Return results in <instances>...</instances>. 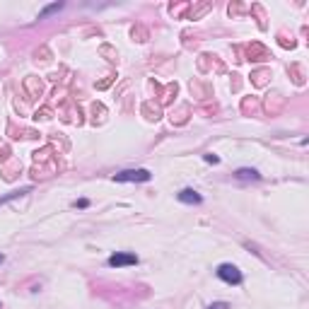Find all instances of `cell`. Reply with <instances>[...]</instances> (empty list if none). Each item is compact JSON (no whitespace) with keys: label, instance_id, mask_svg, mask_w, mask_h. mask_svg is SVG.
I'll return each instance as SVG.
<instances>
[{"label":"cell","instance_id":"10","mask_svg":"<svg viewBox=\"0 0 309 309\" xmlns=\"http://www.w3.org/2000/svg\"><path fill=\"white\" fill-rule=\"evenodd\" d=\"M205 162H213V164H218V157H215V155H205Z\"/></svg>","mask_w":309,"mask_h":309},{"label":"cell","instance_id":"2","mask_svg":"<svg viewBox=\"0 0 309 309\" xmlns=\"http://www.w3.org/2000/svg\"><path fill=\"white\" fill-rule=\"evenodd\" d=\"M152 179V174L148 169H123L119 174H114V181H150Z\"/></svg>","mask_w":309,"mask_h":309},{"label":"cell","instance_id":"6","mask_svg":"<svg viewBox=\"0 0 309 309\" xmlns=\"http://www.w3.org/2000/svg\"><path fill=\"white\" fill-rule=\"evenodd\" d=\"M29 186H24V189H17V191H10L8 196H0V205L3 203H8V200H12V198H20V196H24V193H29Z\"/></svg>","mask_w":309,"mask_h":309},{"label":"cell","instance_id":"1","mask_svg":"<svg viewBox=\"0 0 309 309\" xmlns=\"http://www.w3.org/2000/svg\"><path fill=\"white\" fill-rule=\"evenodd\" d=\"M218 278L222 280V283H227V285H239L242 280V270L237 268V266H232V263H220L218 266Z\"/></svg>","mask_w":309,"mask_h":309},{"label":"cell","instance_id":"4","mask_svg":"<svg viewBox=\"0 0 309 309\" xmlns=\"http://www.w3.org/2000/svg\"><path fill=\"white\" fill-rule=\"evenodd\" d=\"M177 198H179L181 203H186V205H200V203H203V196H200L198 191H193V189L179 191V196H177Z\"/></svg>","mask_w":309,"mask_h":309},{"label":"cell","instance_id":"7","mask_svg":"<svg viewBox=\"0 0 309 309\" xmlns=\"http://www.w3.org/2000/svg\"><path fill=\"white\" fill-rule=\"evenodd\" d=\"M60 8H63L60 3H56V5H49V8H44V10H41V15H39V17H46V15H51V12L60 10Z\"/></svg>","mask_w":309,"mask_h":309},{"label":"cell","instance_id":"9","mask_svg":"<svg viewBox=\"0 0 309 309\" xmlns=\"http://www.w3.org/2000/svg\"><path fill=\"white\" fill-rule=\"evenodd\" d=\"M75 205H78V208H87V205H90V200L80 198V200H78V203H75Z\"/></svg>","mask_w":309,"mask_h":309},{"label":"cell","instance_id":"8","mask_svg":"<svg viewBox=\"0 0 309 309\" xmlns=\"http://www.w3.org/2000/svg\"><path fill=\"white\" fill-rule=\"evenodd\" d=\"M208 309H229L227 302H213V304H208Z\"/></svg>","mask_w":309,"mask_h":309},{"label":"cell","instance_id":"11","mask_svg":"<svg viewBox=\"0 0 309 309\" xmlns=\"http://www.w3.org/2000/svg\"><path fill=\"white\" fill-rule=\"evenodd\" d=\"M3 261H5V256H3V254H0V263H3Z\"/></svg>","mask_w":309,"mask_h":309},{"label":"cell","instance_id":"3","mask_svg":"<svg viewBox=\"0 0 309 309\" xmlns=\"http://www.w3.org/2000/svg\"><path fill=\"white\" fill-rule=\"evenodd\" d=\"M138 263V256L130 254V251H116L109 256V266L111 268H123V266H135Z\"/></svg>","mask_w":309,"mask_h":309},{"label":"cell","instance_id":"5","mask_svg":"<svg viewBox=\"0 0 309 309\" xmlns=\"http://www.w3.org/2000/svg\"><path fill=\"white\" fill-rule=\"evenodd\" d=\"M237 179L242 181H259L261 179V174L256 169H249V167H242V169H237V174H234Z\"/></svg>","mask_w":309,"mask_h":309}]
</instances>
